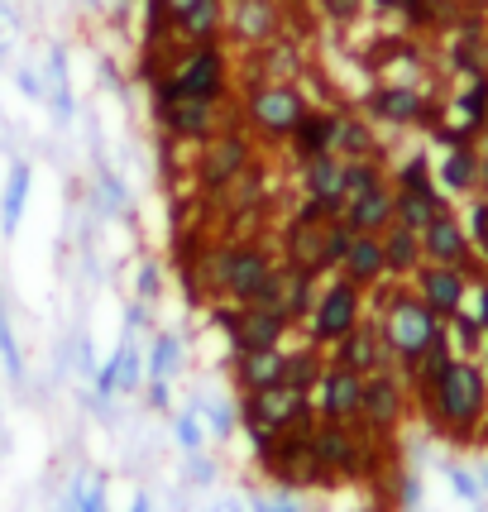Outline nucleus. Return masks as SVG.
Listing matches in <instances>:
<instances>
[{
    "instance_id": "obj_1",
    "label": "nucleus",
    "mask_w": 488,
    "mask_h": 512,
    "mask_svg": "<svg viewBox=\"0 0 488 512\" xmlns=\"http://www.w3.org/2000/svg\"><path fill=\"white\" fill-rule=\"evenodd\" d=\"M426 422L441 431L445 441H479V431L488 422V369L484 359H465L455 355L445 364V374L436 379V388L422 402Z\"/></svg>"
},
{
    "instance_id": "obj_2",
    "label": "nucleus",
    "mask_w": 488,
    "mask_h": 512,
    "mask_svg": "<svg viewBox=\"0 0 488 512\" xmlns=\"http://www.w3.org/2000/svg\"><path fill=\"white\" fill-rule=\"evenodd\" d=\"M374 321H378V331H383V340H388V355H393L398 374L412 369L426 350H436L445 335H450L441 316L431 312L412 288H402L393 278H383L374 288Z\"/></svg>"
},
{
    "instance_id": "obj_3",
    "label": "nucleus",
    "mask_w": 488,
    "mask_h": 512,
    "mask_svg": "<svg viewBox=\"0 0 488 512\" xmlns=\"http://www.w3.org/2000/svg\"><path fill=\"white\" fill-rule=\"evenodd\" d=\"M350 240H355V230L345 225V216L326 211L321 201H302L288 230H283V254H288V268L307 273V278H321V273L340 268Z\"/></svg>"
},
{
    "instance_id": "obj_4",
    "label": "nucleus",
    "mask_w": 488,
    "mask_h": 512,
    "mask_svg": "<svg viewBox=\"0 0 488 512\" xmlns=\"http://www.w3.org/2000/svg\"><path fill=\"white\" fill-rule=\"evenodd\" d=\"M278 273L283 264L259 245H216V297L235 307H273L278 297Z\"/></svg>"
},
{
    "instance_id": "obj_5",
    "label": "nucleus",
    "mask_w": 488,
    "mask_h": 512,
    "mask_svg": "<svg viewBox=\"0 0 488 512\" xmlns=\"http://www.w3.org/2000/svg\"><path fill=\"white\" fill-rule=\"evenodd\" d=\"M316 417V402L307 393H297L288 383H273V388H259V393H244L240 402V426L249 431L254 450L273 446L288 426L297 422H311Z\"/></svg>"
},
{
    "instance_id": "obj_6",
    "label": "nucleus",
    "mask_w": 488,
    "mask_h": 512,
    "mask_svg": "<svg viewBox=\"0 0 488 512\" xmlns=\"http://www.w3.org/2000/svg\"><path fill=\"white\" fill-rule=\"evenodd\" d=\"M307 111L311 101L292 82H249L244 91V125L254 139H268V144H288V134Z\"/></svg>"
},
{
    "instance_id": "obj_7",
    "label": "nucleus",
    "mask_w": 488,
    "mask_h": 512,
    "mask_svg": "<svg viewBox=\"0 0 488 512\" xmlns=\"http://www.w3.org/2000/svg\"><path fill=\"white\" fill-rule=\"evenodd\" d=\"M154 111L158 125L168 130V139H182V144H206L211 134L221 130V101L182 96L168 82H154Z\"/></svg>"
},
{
    "instance_id": "obj_8",
    "label": "nucleus",
    "mask_w": 488,
    "mask_h": 512,
    "mask_svg": "<svg viewBox=\"0 0 488 512\" xmlns=\"http://www.w3.org/2000/svg\"><path fill=\"white\" fill-rule=\"evenodd\" d=\"M154 82H168L182 96H197V101H225L230 87V72H225V53L221 44H187L173 72H154Z\"/></svg>"
},
{
    "instance_id": "obj_9",
    "label": "nucleus",
    "mask_w": 488,
    "mask_h": 512,
    "mask_svg": "<svg viewBox=\"0 0 488 512\" xmlns=\"http://www.w3.org/2000/svg\"><path fill=\"white\" fill-rule=\"evenodd\" d=\"M407 407H412L407 379H402L398 369H378V374L364 379V407H359L355 426L364 431V436H374V441H388V436L402 426Z\"/></svg>"
},
{
    "instance_id": "obj_10",
    "label": "nucleus",
    "mask_w": 488,
    "mask_h": 512,
    "mask_svg": "<svg viewBox=\"0 0 488 512\" xmlns=\"http://www.w3.org/2000/svg\"><path fill=\"white\" fill-rule=\"evenodd\" d=\"M216 326L230 340V355H244V350H273L283 345V335L292 331V321L278 307H216Z\"/></svg>"
},
{
    "instance_id": "obj_11",
    "label": "nucleus",
    "mask_w": 488,
    "mask_h": 512,
    "mask_svg": "<svg viewBox=\"0 0 488 512\" xmlns=\"http://www.w3.org/2000/svg\"><path fill=\"white\" fill-rule=\"evenodd\" d=\"M254 168V139L244 130H216L201 144L197 158V182L206 192H225L230 182H240Z\"/></svg>"
},
{
    "instance_id": "obj_12",
    "label": "nucleus",
    "mask_w": 488,
    "mask_h": 512,
    "mask_svg": "<svg viewBox=\"0 0 488 512\" xmlns=\"http://www.w3.org/2000/svg\"><path fill=\"white\" fill-rule=\"evenodd\" d=\"M364 321V292L345 278H335L326 292H316V307H311V345H335Z\"/></svg>"
},
{
    "instance_id": "obj_13",
    "label": "nucleus",
    "mask_w": 488,
    "mask_h": 512,
    "mask_svg": "<svg viewBox=\"0 0 488 512\" xmlns=\"http://www.w3.org/2000/svg\"><path fill=\"white\" fill-rule=\"evenodd\" d=\"M422 254L426 264H450V268H469L474 278H484L488 268L479 264L474 254V240H469V225L455 216V211H441L436 221L422 230Z\"/></svg>"
},
{
    "instance_id": "obj_14",
    "label": "nucleus",
    "mask_w": 488,
    "mask_h": 512,
    "mask_svg": "<svg viewBox=\"0 0 488 512\" xmlns=\"http://www.w3.org/2000/svg\"><path fill=\"white\" fill-rule=\"evenodd\" d=\"M469 288H474V273L469 268H450V264H422L412 273V292L422 297L431 312L450 321L455 312L469 307Z\"/></svg>"
},
{
    "instance_id": "obj_15",
    "label": "nucleus",
    "mask_w": 488,
    "mask_h": 512,
    "mask_svg": "<svg viewBox=\"0 0 488 512\" xmlns=\"http://www.w3.org/2000/svg\"><path fill=\"white\" fill-rule=\"evenodd\" d=\"M316 417H326V422H359V407H364V374L355 369H345V364H326L321 369V383H316Z\"/></svg>"
},
{
    "instance_id": "obj_16",
    "label": "nucleus",
    "mask_w": 488,
    "mask_h": 512,
    "mask_svg": "<svg viewBox=\"0 0 488 512\" xmlns=\"http://www.w3.org/2000/svg\"><path fill=\"white\" fill-rule=\"evenodd\" d=\"M225 29H230L244 48L273 44V39L283 34V0H230Z\"/></svg>"
},
{
    "instance_id": "obj_17",
    "label": "nucleus",
    "mask_w": 488,
    "mask_h": 512,
    "mask_svg": "<svg viewBox=\"0 0 488 512\" xmlns=\"http://www.w3.org/2000/svg\"><path fill=\"white\" fill-rule=\"evenodd\" d=\"M335 364H345V369H355V374H378V369H393V355H388V340H383V331H378L374 316H364L355 331L345 335V340H335Z\"/></svg>"
},
{
    "instance_id": "obj_18",
    "label": "nucleus",
    "mask_w": 488,
    "mask_h": 512,
    "mask_svg": "<svg viewBox=\"0 0 488 512\" xmlns=\"http://www.w3.org/2000/svg\"><path fill=\"white\" fill-rule=\"evenodd\" d=\"M364 111L383 120V125H422L431 106L417 87H402V82H388V87H374L364 96Z\"/></svg>"
},
{
    "instance_id": "obj_19",
    "label": "nucleus",
    "mask_w": 488,
    "mask_h": 512,
    "mask_svg": "<svg viewBox=\"0 0 488 512\" xmlns=\"http://www.w3.org/2000/svg\"><path fill=\"white\" fill-rule=\"evenodd\" d=\"M345 225L355 230V235H383L388 225L398 221V197H393V182H383L374 192H364V197L345 201Z\"/></svg>"
},
{
    "instance_id": "obj_20",
    "label": "nucleus",
    "mask_w": 488,
    "mask_h": 512,
    "mask_svg": "<svg viewBox=\"0 0 488 512\" xmlns=\"http://www.w3.org/2000/svg\"><path fill=\"white\" fill-rule=\"evenodd\" d=\"M335 273H340L345 283H355L359 292H374L378 283L388 278V264H383V240H378V235H355Z\"/></svg>"
},
{
    "instance_id": "obj_21",
    "label": "nucleus",
    "mask_w": 488,
    "mask_h": 512,
    "mask_svg": "<svg viewBox=\"0 0 488 512\" xmlns=\"http://www.w3.org/2000/svg\"><path fill=\"white\" fill-rule=\"evenodd\" d=\"M302 187H307V201H321L326 211H345V158L321 154L302 163Z\"/></svg>"
},
{
    "instance_id": "obj_22",
    "label": "nucleus",
    "mask_w": 488,
    "mask_h": 512,
    "mask_svg": "<svg viewBox=\"0 0 488 512\" xmlns=\"http://www.w3.org/2000/svg\"><path fill=\"white\" fill-rule=\"evenodd\" d=\"M488 178V158L474 144H450V154L436 163V182L445 192H479Z\"/></svg>"
},
{
    "instance_id": "obj_23",
    "label": "nucleus",
    "mask_w": 488,
    "mask_h": 512,
    "mask_svg": "<svg viewBox=\"0 0 488 512\" xmlns=\"http://www.w3.org/2000/svg\"><path fill=\"white\" fill-rule=\"evenodd\" d=\"M283 364H288V350H283V345L235 355V383H240V393H259V388L283 383Z\"/></svg>"
},
{
    "instance_id": "obj_24",
    "label": "nucleus",
    "mask_w": 488,
    "mask_h": 512,
    "mask_svg": "<svg viewBox=\"0 0 488 512\" xmlns=\"http://www.w3.org/2000/svg\"><path fill=\"white\" fill-rule=\"evenodd\" d=\"M225 29V0H197L173 15V34L182 44H216Z\"/></svg>"
},
{
    "instance_id": "obj_25",
    "label": "nucleus",
    "mask_w": 488,
    "mask_h": 512,
    "mask_svg": "<svg viewBox=\"0 0 488 512\" xmlns=\"http://www.w3.org/2000/svg\"><path fill=\"white\" fill-rule=\"evenodd\" d=\"M378 240H383V264H388V278H412V273L426 264L422 230H407V225L393 221Z\"/></svg>"
},
{
    "instance_id": "obj_26",
    "label": "nucleus",
    "mask_w": 488,
    "mask_h": 512,
    "mask_svg": "<svg viewBox=\"0 0 488 512\" xmlns=\"http://www.w3.org/2000/svg\"><path fill=\"white\" fill-rule=\"evenodd\" d=\"M331 154L335 158H378L374 125L359 120V115H350V111H340L331 125Z\"/></svg>"
},
{
    "instance_id": "obj_27",
    "label": "nucleus",
    "mask_w": 488,
    "mask_h": 512,
    "mask_svg": "<svg viewBox=\"0 0 488 512\" xmlns=\"http://www.w3.org/2000/svg\"><path fill=\"white\" fill-rule=\"evenodd\" d=\"M331 125H335L331 111H316V106H311V111L297 120V130L288 134L292 158H297V163H307V158L331 154Z\"/></svg>"
},
{
    "instance_id": "obj_28",
    "label": "nucleus",
    "mask_w": 488,
    "mask_h": 512,
    "mask_svg": "<svg viewBox=\"0 0 488 512\" xmlns=\"http://www.w3.org/2000/svg\"><path fill=\"white\" fill-rule=\"evenodd\" d=\"M139 374H144V364H139V350H134L130 340L115 350L106 364H101V374H96V393L101 398H115V393H134L139 388Z\"/></svg>"
},
{
    "instance_id": "obj_29",
    "label": "nucleus",
    "mask_w": 488,
    "mask_h": 512,
    "mask_svg": "<svg viewBox=\"0 0 488 512\" xmlns=\"http://www.w3.org/2000/svg\"><path fill=\"white\" fill-rule=\"evenodd\" d=\"M273 307H278V312H283L292 326H297V321H302V316H311V307H316V278H307V273H297V268L283 264Z\"/></svg>"
},
{
    "instance_id": "obj_30",
    "label": "nucleus",
    "mask_w": 488,
    "mask_h": 512,
    "mask_svg": "<svg viewBox=\"0 0 488 512\" xmlns=\"http://www.w3.org/2000/svg\"><path fill=\"white\" fill-rule=\"evenodd\" d=\"M29 182H34V173H29V163H10V178H5V192H0V230L5 235H15L20 230V216H24V201H29Z\"/></svg>"
},
{
    "instance_id": "obj_31",
    "label": "nucleus",
    "mask_w": 488,
    "mask_h": 512,
    "mask_svg": "<svg viewBox=\"0 0 488 512\" xmlns=\"http://www.w3.org/2000/svg\"><path fill=\"white\" fill-rule=\"evenodd\" d=\"M393 197H398V225H407V230H426L441 211H450L441 197V187H436V192H398V187H393Z\"/></svg>"
},
{
    "instance_id": "obj_32",
    "label": "nucleus",
    "mask_w": 488,
    "mask_h": 512,
    "mask_svg": "<svg viewBox=\"0 0 488 512\" xmlns=\"http://www.w3.org/2000/svg\"><path fill=\"white\" fill-rule=\"evenodd\" d=\"M321 369H326V359H321V345H307V350H288V364H283V383L311 398V393H316V383H321Z\"/></svg>"
},
{
    "instance_id": "obj_33",
    "label": "nucleus",
    "mask_w": 488,
    "mask_h": 512,
    "mask_svg": "<svg viewBox=\"0 0 488 512\" xmlns=\"http://www.w3.org/2000/svg\"><path fill=\"white\" fill-rule=\"evenodd\" d=\"M383 182H388V173H383L378 158H345V201L364 197V192H374Z\"/></svg>"
},
{
    "instance_id": "obj_34",
    "label": "nucleus",
    "mask_w": 488,
    "mask_h": 512,
    "mask_svg": "<svg viewBox=\"0 0 488 512\" xmlns=\"http://www.w3.org/2000/svg\"><path fill=\"white\" fill-rule=\"evenodd\" d=\"M445 331H450V345H455V355H465V359L484 355L488 335L479 331V321L469 316V307H465V312H455V316H450V321H445Z\"/></svg>"
},
{
    "instance_id": "obj_35",
    "label": "nucleus",
    "mask_w": 488,
    "mask_h": 512,
    "mask_svg": "<svg viewBox=\"0 0 488 512\" xmlns=\"http://www.w3.org/2000/svg\"><path fill=\"white\" fill-rule=\"evenodd\" d=\"M182 364V340L178 335H154V345H149V359H144V369H149V379H168V374H178Z\"/></svg>"
},
{
    "instance_id": "obj_36",
    "label": "nucleus",
    "mask_w": 488,
    "mask_h": 512,
    "mask_svg": "<svg viewBox=\"0 0 488 512\" xmlns=\"http://www.w3.org/2000/svg\"><path fill=\"white\" fill-rule=\"evenodd\" d=\"M388 182H393L398 192H436V173H431V163H426L422 154L407 158V163H402V168Z\"/></svg>"
},
{
    "instance_id": "obj_37",
    "label": "nucleus",
    "mask_w": 488,
    "mask_h": 512,
    "mask_svg": "<svg viewBox=\"0 0 488 512\" xmlns=\"http://www.w3.org/2000/svg\"><path fill=\"white\" fill-rule=\"evenodd\" d=\"M48 82H53V115L67 125V120H72V87H67L63 53H53V58H48Z\"/></svg>"
},
{
    "instance_id": "obj_38",
    "label": "nucleus",
    "mask_w": 488,
    "mask_h": 512,
    "mask_svg": "<svg viewBox=\"0 0 488 512\" xmlns=\"http://www.w3.org/2000/svg\"><path fill=\"white\" fill-rule=\"evenodd\" d=\"M0 359H5V374L20 379L24 374V359H20V345H15V331H10V316L0 307Z\"/></svg>"
},
{
    "instance_id": "obj_39",
    "label": "nucleus",
    "mask_w": 488,
    "mask_h": 512,
    "mask_svg": "<svg viewBox=\"0 0 488 512\" xmlns=\"http://www.w3.org/2000/svg\"><path fill=\"white\" fill-rule=\"evenodd\" d=\"M469 240H474L479 264L488 268V201H474V206H469Z\"/></svg>"
},
{
    "instance_id": "obj_40",
    "label": "nucleus",
    "mask_w": 488,
    "mask_h": 512,
    "mask_svg": "<svg viewBox=\"0 0 488 512\" xmlns=\"http://www.w3.org/2000/svg\"><path fill=\"white\" fill-rule=\"evenodd\" d=\"M201 412H206V422H211V436H221V441H230V431L240 426V412L225 407V402H201Z\"/></svg>"
},
{
    "instance_id": "obj_41",
    "label": "nucleus",
    "mask_w": 488,
    "mask_h": 512,
    "mask_svg": "<svg viewBox=\"0 0 488 512\" xmlns=\"http://www.w3.org/2000/svg\"><path fill=\"white\" fill-rule=\"evenodd\" d=\"M173 431H178V446L182 450H201V441H206V426H201L197 412H178Z\"/></svg>"
},
{
    "instance_id": "obj_42",
    "label": "nucleus",
    "mask_w": 488,
    "mask_h": 512,
    "mask_svg": "<svg viewBox=\"0 0 488 512\" xmlns=\"http://www.w3.org/2000/svg\"><path fill=\"white\" fill-rule=\"evenodd\" d=\"M72 508L77 512H106V489H101V484H72Z\"/></svg>"
},
{
    "instance_id": "obj_43",
    "label": "nucleus",
    "mask_w": 488,
    "mask_h": 512,
    "mask_svg": "<svg viewBox=\"0 0 488 512\" xmlns=\"http://www.w3.org/2000/svg\"><path fill=\"white\" fill-rule=\"evenodd\" d=\"M469 302H474V307H469V316H474V321H479V331L488 335V273H484V278H474Z\"/></svg>"
},
{
    "instance_id": "obj_44",
    "label": "nucleus",
    "mask_w": 488,
    "mask_h": 512,
    "mask_svg": "<svg viewBox=\"0 0 488 512\" xmlns=\"http://www.w3.org/2000/svg\"><path fill=\"white\" fill-rule=\"evenodd\" d=\"M321 10H326V20H335V24H350L364 10V0H316Z\"/></svg>"
},
{
    "instance_id": "obj_45",
    "label": "nucleus",
    "mask_w": 488,
    "mask_h": 512,
    "mask_svg": "<svg viewBox=\"0 0 488 512\" xmlns=\"http://www.w3.org/2000/svg\"><path fill=\"white\" fill-rule=\"evenodd\" d=\"M101 192H106V206H115V211H125V206H130V192H125V182L111 178V173H101Z\"/></svg>"
},
{
    "instance_id": "obj_46",
    "label": "nucleus",
    "mask_w": 488,
    "mask_h": 512,
    "mask_svg": "<svg viewBox=\"0 0 488 512\" xmlns=\"http://www.w3.org/2000/svg\"><path fill=\"white\" fill-rule=\"evenodd\" d=\"M158 288H163V273H158V264H144V268H139V302L158 297Z\"/></svg>"
},
{
    "instance_id": "obj_47",
    "label": "nucleus",
    "mask_w": 488,
    "mask_h": 512,
    "mask_svg": "<svg viewBox=\"0 0 488 512\" xmlns=\"http://www.w3.org/2000/svg\"><path fill=\"white\" fill-rule=\"evenodd\" d=\"M254 512H302V508H297V498L283 493V498H254Z\"/></svg>"
},
{
    "instance_id": "obj_48",
    "label": "nucleus",
    "mask_w": 488,
    "mask_h": 512,
    "mask_svg": "<svg viewBox=\"0 0 488 512\" xmlns=\"http://www.w3.org/2000/svg\"><path fill=\"white\" fill-rule=\"evenodd\" d=\"M144 398H149V407H158V412H163V407L173 402V393H168V379H149V393H144Z\"/></svg>"
},
{
    "instance_id": "obj_49",
    "label": "nucleus",
    "mask_w": 488,
    "mask_h": 512,
    "mask_svg": "<svg viewBox=\"0 0 488 512\" xmlns=\"http://www.w3.org/2000/svg\"><path fill=\"white\" fill-rule=\"evenodd\" d=\"M20 91L29 101H44V77H34L29 67H20Z\"/></svg>"
},
{
    "instance_id": "obj_50",
    "label": "nucleus",
    "mask_w": 488,
    "mask_h": 512,
    "mask_svg": "<svg viewBox=\"0 0 488 512\" xmlns=\"http://www.w3.org/2000/svg\"><path fill=\"white\" fill-rule=\"evenodd\" d=\"M450 484H455V493H460V498H479V484L469 479L465 469H450Z\"/></svg>"
},
{
    "instance_id": "obj_51",
    "label": "nucleus",
    "mask_w": 488,
    "mask_h": 512,
    "mask_svg": "<svg viewBox=\"0 0 488 512\" xmlns=\"http://www.w3.org/2000/svg\"><path fill=\"white\" fill-rule=\"evenodd\" d=\"M187 474H192L197 484H211V474H216V465H211V460H201L197 450H192V469H187Z\"/></svg>"
},
{
    "instance_id": "obj_52",
    "label": "nucleus",
    "mask_w": 488,
    "mask_h": 512,
    "mask_svg": "<svg viewBox=\"0 0 488 512\" xmlns=\"http://www.w3.org/2000/svg\"><path fill=\"white\" fill-rule=\"evenodd\" d=\"M130 512H149V493H134V508Z\"/></svg>"
},
{
    "instance_id": "obj_53",
    "label": "nucleus",
    "mask_w": 488,
    "mask_h": 512,
    "mask_svg": "<svg viewBox=\"0 0 488 512\" xmlns=\"http://www.w3.org/2000/svg\"><path fill=\"white\" fill-rule=\"evenodd\" d=\"M187 5H197V0H168V10L178 15V10H187Z\"/></svg>"
},
{
    "instance_id": "obj_54",
    "label": "nucleus",
    "mask_w": 488,
    "mask_h": 512,
    "mask_svg": "<svg viewBox=\"0 0 488 512\" xmlns=\"http://www.w3.org/2000/svg\"><path fill=\"white\" fill-rule=\"evenodd\" d=\"M479 134H484V149H479V154L488 158V120H484V130H479Z\"/></svg>"
},
{
    "instance_id": "obj_55",
    "label": "nucleus",
    "mask_w": 488,
    "mask_h": 512,
    "mask_svg": "<svg viewBox=\"0 0 488 512\" xmlns=\"http://www.w3.org/2000/svg\"><path fill=\"white\" fill-rule=\"evenodd\" d=\"M216 512H240V508H235V503H221V508H216Z\"/></svg>"
},
{
    "instance_id": "obj_56",
    "label": "nucleus",
    "mask_w": 488,
    "mask_h": 512,
    "mask_svg": "<svg viewBox=\"0 0 488 512\" xmlns=\"http://www.w3.org/2000/svg\"><path fill=\"white\" fill-rule=\"evenodd\" d=\"M63 512H77V508H72V498H67V508H63Z\"/></svg>"
},
{
    "instance_id": "obj_57",
    "label": "nucleus",
    "mask_w": 488,
    "mask_h": 512,
    "mask_svg": "<svg viewBox=\"0 0 488 512\" xmlns=\"http://www.w3.org/2000/svg\"><path fill=\"white\" fill-rule=\"evenodd\" d=\"M484 369H488V345H484Z\"/></svg>"
},
{
    "instance_id": "obj_58",
    "label": "nucleus",
    "mask_w": 488,
    "mask_h": 512,
    "mask_svg": "<svg viewBox=\"0 0 488 512\" xmlns=\"http://www.w3.org/2000/svg\"><path fill=\"white\" fill-rule=\"evenodd\" d=\"M484 484H488V465H484Z\"/></svg>"
},
{
    "instance_id": "obj_59",
    "label": "nucleus",
    "mask_w": 488,
    "mask_h": 512,
    "mask_svg": "<svg viewBox=\"0 0 488 512\" xmlns=\"http://www.w3.org/2000/svg\"><path fill=\"white\" fill-rule=\"evenodd\" d=\"M283 5H292V0H283Z\"/></svg>"
}]
</instances>
